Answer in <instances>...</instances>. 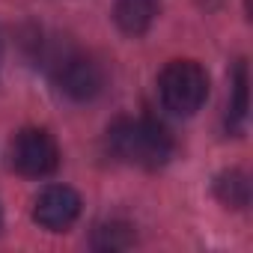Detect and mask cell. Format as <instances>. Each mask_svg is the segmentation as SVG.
Here are the masks:
<instances>
[{"label":"cell","mask_w":253,"mask_h":253,"mask_svg":"<svg viewBox=\"0 0 253 253\" xmlns=\"http://www.w3.org/2000/svg\"><path fill=\"white\" fill-rule=\"evenodd\" d=\"M81 214V197L66 185H51L36 197L33 220L51 232H66Z\"/></svg>","instance_id":"obj_5"},{"label":"cell","mask_w":253,"mask_h":253,"mask_svg":"<svg viewBox=\"0 0 253 253\" xmlns=\"http://www.w3.org/2000/svg\"><path fill=\"white\" fill-rule=\"evenodd\" d=\"M107 149L116 161L140 170H158L173 158V137L164 125L152 119L122 116L107 128Z\"/></svg>","instance_id":"obj_1"},{"label":"cell","mask_w":253,"mask_h":253,"mask_svg":"<svg viewBox=\"0 0 253 253\" xmlns=\"http://www.w3.org/2000/svg\"><path fill=\"white\" fill-rule=\"evenodd\" d=\"M9 158H12V167L21 173V176H30V179H42V176H51L60 164V149L54 143V137L42 128H24L15 134L12 146H9Z\"/></svg>","instance_id":"obj_4"},{"label":"cell","mask_w":253,"mask_h":253,"mask_svg":"<svg viewBox=\"0 0 253 253\" xmlns=\"http://www.w3.org/2000/svg\"><path fill=\"white\" fill-rule=\"evenodd\" d=\"M161 101L176 116H194L209 98V75L194 60H173L158 78Z\"/></svg>","instance_id":"obj_2"},{"label":"cell","mask_w":253,"mask_h":253,"mask_svg":"<svg viewBox=\"0 0 253 253\" xmlns=\"http://www.w3.org/2000/svg\"><path fill=\"white\" fill-rule=\"evenodd\" d=\"M95 250H125L134 244V232L128 223L122 220H110V223H101L95 229V238H92Z\"/></svg>","instance_id":"obj_8"},{"label":"cell","mask_w":253,"mask_h":253,"mask_svg":"<svg viewBox=\"0 0 253 253\" xmlns=\"http://www.w3.org/2000/svg\"><path fill=\"white\" fill-rule=\"evenodd\" d=\"M0 226H3V209H0Z\"/></svg>","instance_id":"obj_10"},{"label":"cell","mask_w":253,"mask_h":253,"mask_svg":"<svg viewBox=\"0 0 253 253\" xmlns=\"http://www.w3.org/2000/svg\"><path fill=\"white\" fill-rule=\"evenodd\" d=\"M232 116L235 122H244L247 116V66L238 63L235 69V104H232Z\"/></svg>","instance_id":"obj_9"},{"label":"cell","mask_w":253,"mask_h":253,"mask_svg":"<svg viewBox=\"0 0 253 253\" xmlns=\"http://www.w3.org/2000/svg\"><path fill=\"white\" fill-rule=\"evenodd\" d=\"M158 18V0H116L113 21L125 36H143Z\"/></svg>","instance_id":"obj_6"},{"label":"cell","mask_w":253,"mask_h":253,"mask_svg":"<svg viewBox=\"0 0 253 253\" xmlns=\"http://www.w3.org/2000/svg\"><path fill=\"white\" fill-rule=\"evenodd\" d=\"M214 197L226 209H244L250 203V182L241 170H226L214 179Z\"/></svg>","instance_id":"obj_7"},{"label":"cell","mask_w":253,"mask_h":253,"mask_svg":"<svg viewBox=\"0 0 253 253\" xmlns=\"http://www.w3.org/2000/svg\"><path fill=\"white\" fill-rule=\"evenodd\" d=\"M54 78L63 95H69L72 101H92L101 89H104V69L98 60H92L89 54H63L54 63Z\"/></svg>","instance_id":"obj_3"}]
</instances>
